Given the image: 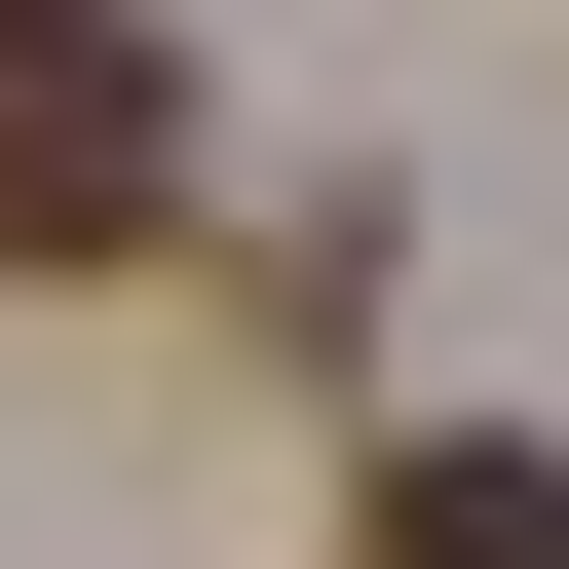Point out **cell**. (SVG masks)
<instances>
[{
  "mask_svg": "<svg viewBox=\"0 0 569 569\" xmlns=\"http://www.w3.org/2000/svg\"><path fill=\"white\" fill-rule=\"evenodd\" d=\"M190 228V39L152 0H0V266H152Z\"/></svg>",
  "mask_w": 569,
  "mask_h": 569,
  "instance_id": "obj_1",
  "label": "cell"
},
{
  "mask_svg": "<svg viewBox=\"0 0 569 569\" xmlns=\"http://www.w3.org/2000/svg\"><path fill=\"white\" fill-rule=\"evenodd\" d=\"M342 569H569V456H531V418H418V456L342 493Z\"/></svg>",
  "mask_w": 569,
  "mask_h": 569,
  "instance_id": "obj_2",
  "label": "cell"
}]
</instances>
